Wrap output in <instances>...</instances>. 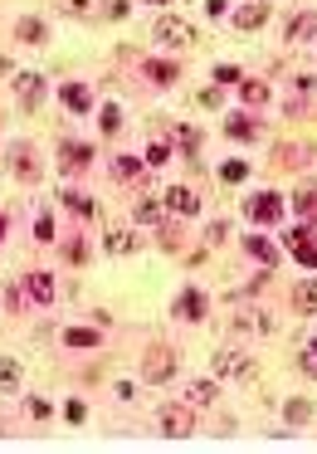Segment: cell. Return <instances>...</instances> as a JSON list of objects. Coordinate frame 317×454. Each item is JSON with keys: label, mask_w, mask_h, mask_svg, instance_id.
<instances>
[{"label": "cell", "mask_w": 317, "mask_h": 454, "mask_svg": "<svg viewBox=\"0 0 317 454\" xmlns=\"http://www.w3.org/2000/svg\"><path fill=\"white\" fill-rule=\"evenodd\" d=\"M156 425H161V435L186 440V435L196 430V406H191V401H186V406H161V410H156Z\"/></svg>", "instance_id": "cell-1"}, {"label": "cell", "mask_w": 317, "mask_h": 454, "mask_svg": "<svg viewBox=\"0 0 317 454\" xmlns=\"http://www.w3.org/2000/svg\"><path fill=\"white\" fill-rule=\"evenodd\" d=\"M156 39L171 44V49H186V44H196V25H186V20H176V15H161V20H156Z\"/></svg>", "instance_id": "cell-2"}, {"label": "cell", "mask_w": 317, "mask_h": 454, "mask_svg": "<svg viewBox=\"0 0 317 454\" xmlns=\"http://www.w3.org/2000/svg\"><path fill=\"white\" fill-rule=\"evenodd\" d=\"M142 376H147V381H171V376H176V352L151 347V352H147V361H142Z\"/></svg>", "instance_id": "cell-3"}, {"label": "cell", "mask_w": 317, "mask_h": 454, "mask_svg": "<svg viewBox=\"0 0 317 454\" xmlns=\"http://www.w3.org/2000/svg\"><path fill=\"white\" fill-rule=\"evenodd\" d=\"M15 93H20V108L34 113V108L44 103V74H20V79H15Z\"/></svg>", "instance_id": "cell-4"}, {"label": "cell", "mask_w": 317, "mask_h": 454, "mask_svg": "<svg viewBox=\"0 0 317 454\" xmlns=\"http://www.w3.org/2000/svg\"><path fill=\"white\" fill-rule=\"evenodd\" d=\"M283 215V201L274 196V191H259L254 201H249V220H259V225H274Z\"/></svg>", "instance_id": "cell-5"}, {"label": "cell", "mask_w": 317, "mask_h": 454, "mask_svg": "<svg viewBox=\"0 0 317 454\" xmlns=\"http://www.w3.org/2000/svg\"><path fill=\"white\" fill-rule=\"evenodd\" d=\"M283 244L293 249V259H298L303 269H313V274H317V244L308 239V229H293V234H283Z\"/></svg>", "instance_id": "cell-6"}, {"label": "cell", "mask_w": 317, "mask_h": 454, "mask_svg": "<svg viewBox=\"0 0 317 454\" xmlns=\"http://www.w3.org/2000/svg\"><path fill=\"white\" fill-rule=\"evenodd\" d=\"M205 308H210V298H205L201 288H186V293L176 298V318H186V323H201Z\"/></svg>", "instance_id": "cell-7"}, {"label": "cell", "mask_w": 317, "mask_h": 454, "mask_svg": "<svg viewBox=\"0 0 317 454\" xmlns=\"http://www.w3.org/2000/svg\"><path fill=\"white\" fill-rule=\"evenodd\" d=\"M161 201H166V211H176V215H196V211H201V196H196L191 186H171Z\"/></svg>", "instance_id": "cell-8"}, {"label": "cell", "mask_w": 317, "mask_h": 454, "mask_svg": "<svg viewBox=\"0 0 317 454\" xmlns=\"http://www.w3.org/2000/svg\"><path fill=\"white\" fill-rule=\"evenodd\" d=\"M215 371L220 376H254V361L244 352H215Z\"/></svg>", "instance_id": "cell-9"}, {"label": "cell", "mask_w": 317, "mask_h": 454, "mask_svg": "<svg viewBox=\"0 0 317 454\" xmlns=\"http://www.w3.org/2000/svg\"><path fill=\"white\" fill-rule=\"evenodd\" d=\"M88 161H93V147H88V142H64V156H59L64 171H79V166H88Z\"/></svg>", "instance_id": "cell-10"}, {"label": "cell", "mask_w": 317, "mask_h": 454, "mask_svg": "<svg viewBox=\"0 0 317 454\" xmlns=\"http://www.w3.org/2000/svg\"><path fill=\"white\" fill-rule=\"evenodd\" d=\"M264 20H269V5H264V0H249V5H239V15H234L239 29H259Z\"/></svg>", "instance_id": "cell-11"}, {"label": "cell", "mask_w": 317, "mask_h": 454, "mask_svg": "<svg viewBox=\"0 0 317 454\" xmlns=\"http://www.w3.org/2000/svg\"><path fill=\"white\" fill-rule=\"evenodd\" d=\"M44 34H49V29H44L39 15H25V20L15 25V39H20V44H44Z\"/></svg>", "instance_id": "cell-12"}, {"label": "cell", "mask_w": 317, "mask_h": 454, "mask_svg": "<svg viewBox=\"0 0 317 454\" xmlns=\"http://www.w3.org/2000/svg\"><path fill=\"white\" fill-rule=\"evenodd\" d=\"M64 108H69V113H88V108H93V93H88L83 84H64Z\"/></svg>", "instance_id": "cell-13"}, {"label": "cell", "mask_w": 317, "mask_h": 454, "mask_svg": "<svg viewBox=\"0 0 317 454\" xmlns=\"http://www.w3.org/2000/svg\"><path fill=\"white\" fill-rule=\"evenodd\" d=\"M161 211H166V201H156V196H142L132 215H137L142 225H161Z\"/></svg>", "instance_id": "cell-14"}, {"label": "cell", "mask_w": 317, "mask_h": 454, "mask_svg": "<svg viewBox=\"0 0 317 454\" xmlns=\"http://www.w3.org/2000/svg\"><path fill=\"white\" fill-rule=\"evenodd\" d=\"M244 249H249L254 259H264V264H278V244H269L264 234H244Z\"/></svg>", "instance_id": "cell-15"}, {"label": "cell", "mask_w": 317, "mask_h": 454, "mask_svg": "<svg viewBox=\"0 0 317 454\" xmlns=\"http://www.w3.org/2000/svg\"><path fill=\"white\" fill-rule=\"evenodd\" d=\"M313 34H317V15H298V20L288 25V39H293V44H308Z\"/></svg>", "instance_id": "cell-16"}, {"label": "cell", "mask_w": 317, "mask_h": 454, "mask_svg": "<svg viewBox=\"0 0 317 454\" xmlns=\"http://www.w3.org/2000/svg\"><path fill=\"white\" fill-rule=\"evenodd\" d=\"M147 79L166 88V84H176V64H171V59H151V64H147Z\"/></svg>", "instance_id": "cell-17"}, {"label": "cell", "mask_w": 317, "mask_h": 454, "mask_svg": "<svg viewBox=\"0 0 317 454\" xmlns=\"http://www.w3.org/2000/svg\"><path fill=\"white\" fill-rule=\"evenodd\" d=\"M20 376H25L20 361L15 356H0V391H20Z\"/></svg>", "instance_id": "cell-18"}, {"label": "cell", "mask_w": 317, "mask_h": 454, "mask_svg": "<svg viewBox=\"0 0 317 454\" xmlns=\"http://www.w3.org/2000/svg\"><path fill=\"white\" fill-rule=\"evenodd\" d=\"M293 303H298L303 313H317V279H303V283L293 288Z\"/></svg>", "instance_id": "cell-19"}, {"label": "cell", "mask_w": 317, "mask_h": 454, "mask_svg": "<svg viewBox=\"0 0 317 454\" xmlns=\"http://www.w3.org/2000/svg\"><path fill=\"white\" fill-rule=\"evenodd\" d=\"M234 88H239V98H244V103H269V84H254V79H239Z\"/></svg>", "instance_id": "cell-20"}, {"label": "cell", "mask_w": 317, "mask_h": 454, "mask_svg": "<svg viewBox=\"0 0 317 454\" xmlns=\"http://www.w3.org/2000/svg\"><path fill=\"white\" fill-rule=\"evenodd\" d=\"M29 298H34V303H49V298H54V279H49V274H29Z\"/></svg>", "instance_id": "cell-21"}, {"label": "cell", "mask_w": 317, "mask_h": 454, "mask_svg": "<svg viewBox=\"0 0 317 454\" xmlns=\"http://www.w3.org/2000/svg\"><path fill=\"white\" fill-rule=\"evenodd\" d=\"M224 132H229V137H239V142H249V137H259V122H249V117H229V122H224Z\"/></svg>", "instance_id": "cell-22"}, {"label": "cell", "mask_w": 317, "mask_h": 454, "mask_svg": "<svg viewBox=\"0 0 317 454\" xmlns=\"http://www.w3.org/2000/svg\"><path fill=\"white\" fill-rule=\"evenodd\" d=\"M176 142H181V152H186L191 161H201V132H196V127H181Z\"/></svg>", "instance_id": "cell-23"}, {"label": "cell", "mask_w": 317, "mask_h": 454, "mask_svg": "<svg viewBox=\"0 0 317 454\" xmlns=\"http://www.w3.org/2000/svg\"><path fill=\"white\" fill-rule=\"evenodd\" d=\"M64 347H98V333H93V328H69V333H64Z\"/></svg>", "instance_id": "cell-24"}, {"label": "cell", "mask_w": 317, "mask_h": 454, "mask_svg": "<svg viewBox=\"0 0 317 454\" xmlns=\"http://www.w3.org/2000/svg\"><path fill=\"white\" fill-rule=\"evenodd\" d=\"M186 401H191V406H210L215 401V381H196V386L186 391Z\"/></svg>", "instance_id": "cell-25"}, {"label": "cell", "mask_w": 317, "mask_h": 454, "mask_svg": "<svg viewBox=\"0 0 317 454\" xmlns=\"http://www.w3.org/2000/svg\"><path fill=\"white\" fill-rule=\"evenodd\" d=\"M147 161H151V166H166V161H171V142H166V137H156V142L147 147Z\"/></svg>", "instance_id": "cell-26"}, {"label": "cell", "mask_w": 317, "mask_h": 454, "mask_svg": "<svg viewBox=\"0 0 317 454\" xmlns=\"http://www.w3.org/2000/svg\"><path fill=\"white\" fill-rule=\"evenodd\" d=\"M64 206H69L74 215H83V220L93 215V201H88V196H79V191H64Z\"/></svg>", "instance_id": "cell-27"}, {"label": "cell", "mask_w": 317, "mask_h": 454, "mask_svg": "<svg viewBox=\"0 0 317 454\" xmlns=\"http://www.w3.org/2000/svg\"><path fill=\"white\" fill-rule=\"evenodd\" d=\"M283 415H288V425H303V420H313V406L308 401H288Z\"/></svg>", "instance_id": "cell-28"}, {"label": "cell", "mask_w": 317, "mask_h": 454, "mask_svg": "<svg viewBox=\"0 0 317 454\" xmlns=\"http://www.w3.org/2000/svg\"><path fill=\"white\" fill-rule=\"evenodd\" d=\"M137 249V234H107V254H132Z\"/></svg>", "instance_id": "cell-29"}, {"label": "cell", "mask_w": 317, "mask_h": 454, "mask_svg": "<svg viewBox=\"0 0 317 454\" xmlns=\"http://www.w3.org/2000/svg\"><path fill=\"white\" fill-rule=\"evenodd\" d=\"M34 239H39V244H49V239H54V215H44V211L34 215Z\"/></svg>", "instance_id": "cell-30"}, {"label": "cell", "mask_w": 317, "mask_h": 454, "mask_svg": "<svg viewBox=\"0 0 317 454\" xmlns=\"http://www.w3.org/2000/svg\"><path fill=\"white\" fill-rule=\"evenodd\" d=\"M15 171H20L25 181L34 176V161H29V147H15Z\"/></svg>", "instance_id": "cell-31"}, {"label": "cell", "mask_w": 317, "mask_h": 454, "mask_svg": "<svg viewBox=\"0 0 317 454\" xmlns=\"http://www.w3.org/2000/svg\"><path fill=\"white\" fill-rule=\"evenodd\" d=\"M112 171H117V181H132V176H137V156H117Z\"/></svg>", "instance_id": "cell-32"}, {"label": "cell", "mask_w": 317, "mask_h": 454, "mask_svg": "<svg viewBox=\"0 0 317 454\" xmlns=\"http://www.w3.org/2000/svg\"><path fill=\"white\" fill-rule=\"evenodd\" d=\"M98 122H103V132H117V122H122V108H117V103H107L103 113H98Z\"/></svg>", "instance_id": "cell-33"}, {"label": "cell", "mask_w": 317, "mask_h": 454, "mask_svg": "<svg viewBox=\"0 0 317 454\" xmlns=\"http://www.w3.org/2000/svg\"><path fill=\"white\" fill-rule=\"evenodd\" d=\"M215 84H220V88H234V84H239V69L220 64V69H215Z\"/></svg>", "instance_id": "cell-34"}, {"label": "cell", "mask_w": 317, "mask_h": 454, "mask_svg": "<svg viewBox=\"0 0 317 454\" xmlns=\"http://www.w3.org/2000/svg\"><path fill=\"white\" fill-rule=\"evenodd\" d=\"M220 176H224V181H244V176H249V166H244V161H224V166H220Z\"/></svg>", "instance_id": "cell-35"}, {"label": "cell", "mask_w": 317, "mask_h": 454, "mask_svg": "<svg viewBox=\"0 0 317 454\" xmlns=\"http://www.w3.org/2000/svg\"><path fill=\"white\" fill-rule=\"evenodd\" d=\"M303 371H308V376H317V338L308 342V352H303Z\"/></svg>", "instance_id": "cell-36"}, {"label": "cell", "mask_w": 317, "mask_h": 454, "mask_svg": "<svg viewBox=\"0 0 317 454\" xmlns=\"http://www.w3.org/2000/svg\"><path fill=\"white\" fill-rule=\"evenodd\" d=\"M317 211V191H303V196H298V215H313Z\"/></svg>", "instance_id": "cell-37"}, {"label": "cell", "mask_w": 317, "mask_h": 454, "mask_svg": "<svg viewBox=\"0 0 317 454\" xmlns=\"http://www.w3.org/2000/svg\"><path fill=\"white\" fill-rule=\"evenodd\" d=\"M29 415H34V420H49V401L34 396V401H29Z\"/></svg>", "instance_id": "cell-38"}, {"label": "cell", "mask_w": 317, "mask_h": 454, "mask_svg": "<svg viewBox=\"0 0 317 454\" xmlns=\"http://www.w3.org/2000/svg\"><path fill=\"white\" fill-rule=\"evenodd\" d=\"M64 415H69L74 425H83V415H88V410H83V401H69V406H64Z\"/></svg>", "instance_id": "cell-39"}, {"label": "cell", "mask_w": 317, "mask_h": 454, "mask_svg": "<svg viewBox=\"0 0 317 454\" xmlns=\"http://www.w3.org/2000/svg\"><path fill=\"white\" fill-rule=\"evenodd\" d=\"M69 259H74V264H88V244H83V239H79V244H69Z\"/></svg>", "instance_id": "cell-40"}, {"label": "cell", "mask_w": 317, "mask_h": 454, "mask_svg": "<svg viewBox=\"0 0 317 454\" xmlns=\"http://www.w3.org/2000/svg\"><path fill=\"white\" fill-rule=\"evenodd\" d=\"M64 10H69V15H88V10H93V0H64Z\"/></svg>", "instance_id": "cell-41"}, {"label": "cell", "mask_w": 317, "mask_h": 454, "mask_svg": "<svg viewBox=\"0 0 317 454\" xmlns=\"http://www.w3.org/2000/svg\"><path fill=\"white\" fill-rule=\"evenodd\" d=\"M201 108H220V84H215V88H205V93H201Z\"/></svg>", "instance_id": "cell-42"}, {"label": "cell", "mask_w": 317, "mask_h": 454, "mask_svg": "<svg viewBox=\"0 0 317 454\" xmlns=\"http://www.w3.org/2000/svg\"><path fill=\"white\" fill-rule=\"evenodd\" d=\"M5 234H10V215L0 211V239H5Z\"/></svg>", "instance_id": "cell-43"}, {"label": "cell", "mask_w": 317, "mask_h": 454, "mask_svg": "<svg viewBox=\"0 0 317 454\" xmlns=\"http://www.w3.org/2000/svg\"><path fill=\"white\" fill-rule=\"evenodd\" d=\"M151 5H171V0H151Z\"/></svg>", "instance_id": "cell-44"}]
</instances>
